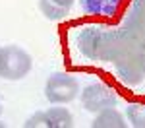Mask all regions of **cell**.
<instances>
[{
	"label": "cell",
	"mask_w": 145,
	"mask_h": 128,
	"mask_svg": "<svg viewBox=\"0 0 145 128\" xmlns=\"http://www.w3.org/2000/svg\"><path fill=\"white\" fill-rule=\"evenodd\" d=\"M116 76L126 83V85H137L143 81V68H141V51H132L118 56L114 62Z\"/></svg>",
	"instance_id": "5"
},
{
	"label": "cell",
	"mask_w": 145,
	"mask_h": 128,
	"mask_svg": "<svg viewBox=\"0 0 145 128\" xmlns=\"http://www.w3.org/2000/svg\"><path fill=\"white\" fill-rule=\"evenodd\" d=\"M0 128H6V124H4V122H2V120H0Z\"/></svg>",
	"instance_id": "12"
},
{
	"label": "cell",
	"mask_w": 145,
	"mask_h": 128,
	"mask_svg": "<svg viewBox=\"0 0 145 128\" xmlns=\"http://www.w3.org/2000/svg\"><path fill=\"white\" fill-rule=\"evenodd\" d=\"M0 113H2V103H0Z\"/></svg>",
	"instance_id": "13"
},
{
	"label": "cell",
	"mask_w": 145,
	"mask_h": 128,
	"mask_svg": "<svg viewBox=\"0 0 145 128\" xmlns=\"http://www.w3.org/2000/svg\"><path fill=\"white\" fill-rule=\"evenodd\" d=\"M79 101L87 113H99L103 109L116 107L118 105V95L106 83H89L79 91Z\"/></svg>",
	"instance_id": "3"
},
{
	"label": "cell",
	"mask_w": 145,
	"mask_h": 128,
	"mask_svg": "<svg viewBox=\"0 0 145 128\" xmlns=\"http://www.w3.org/2000/svg\"><path fill=\"white\" fill-rule=\"evenodd\" d=\"M122 0H79L81 10L89 16H114Z\"/></svg>",
	"instance_id": "8"
},
{
	"label": "cell",
	"mask_w": 145,
	"mask_h": 128,
	"mask_svg": "<svg viewBox=\"0 0 145 128\" xmlns=\"http://www.w3.org/2000/svg\"><path fill=\"white\" fill-rule=\"evenodd\" d=\"M141 68H143V76H145V49L141 51Z\"/></svg>",
	"instance_id": "10"
},
{
	"label": "cell",
	"mask_w": 145,
	"mask_h": 128,
	"mask_svg": "<svg viewBox=\"0 0 145 128\" xmlns=\"http://www.w3.org/2000/svg\"><path fill=\"white\" fill-rule=\"evenodd\" d=\"M128 120L122 113H118L114 107L103 109L95 113V118L91 122V128H128Z\"/></svg>",
	"instance_id": "7"
},
{
	"label": "cell",
	"mask_w": 145,
	"mask_h": 128,
	"mask_svg": "<svg viewBox=\"0 0 145 128\" xmlns=\"http://www.w3.org/2000/svg\"><path fill=\"white\" fill-rule=\"evenodd\" d=\"M76 0H39V10L46 20L60 22L74 8Z\"/></svg>",
	"instance_id": "6"
},
{
	"label": "cell",
	"mask_w": 145,
	"mask_h": 128,
	"mask_svg": "<svg viewBox=\"0 0 145 128\" xmlns=\"http://www.w3.org/2000/svg\"><path fill=\"white\" fill-rule=\"evenodd\" d=\"M0 70H2V47H0Z\"/></svg>",
	"instance_id": "11"
},
{
	"label": "cell",
	"mask_w": 145,
	"mask_h": 128,
	"mask_svg": "<svg viewBox=\"0 0 145 128\" xmlns=\"http://www.w3.org/2000/svg\"><path fill=\"white\" fill-rule=\"evenodd\" d=\"M79 81L78 78L66 72H54L48 76L45 83V97L52 105H68L79 97Z\"/></svg>",
	"instance_id": "1"
},
{
	"label": "cell",
	"mask_w": 145,
	"mask_h": 128,
	"mask_svg": "<svg viewBox=\"0 0 145 128\" xmlns=\"http://www.w3.org/2000/svg\"><path fill=\"white\" fill-rule=\"evenodd\" d=\"M74 126V116L66 107H50L46 111H37L31 115L23 128H72Z\"/></svg>",
	"instance_id": "4"
},
{
	"label": "cell",
	"mask_w": 145,
	"mask_h": 128,
	"mask_svg": "<svg viewBox=\"0 0 145 128\" xmlns=\"http://www.w3.org/2000/svg\"><path fill=\"white\" fill-rule=\"evenodd\" d=\"M33 68L31 54L20 45H6L2 47V70L0 78L10 81L23 80Z\"/></svg>",
	"instance_id": "2"
},
{
	"label": "cell",
	"mask_w": 145,
	"mask_h": 128,
	"mask_svg": "<svg viewBox=\"0 0 145 128\" xmlns=\"http://www.w3.org/2000/svg\"><path fill=\"white\" fill-rule=\"evenodd\" d=\"M128 124L134 128H145V103H130L124 111Z\"/></svg>",
	"instance_id": "9"
}]
</instances>
